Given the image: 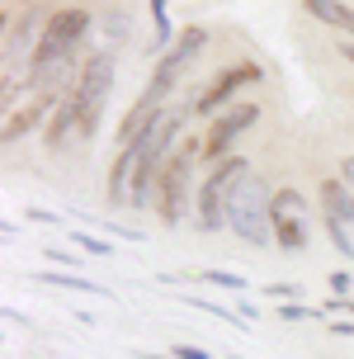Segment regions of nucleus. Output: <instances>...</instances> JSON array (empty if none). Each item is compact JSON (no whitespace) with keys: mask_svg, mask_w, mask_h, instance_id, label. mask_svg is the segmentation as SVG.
Instances as JSON below:
<instances>
[{"mask_svg":"<svg viewBox=\"0 0 354 359\" xmlns=\"http://www.w3.org/2000/svg\"><path fill=\"white\" fill-rule=\"evenodd\" d=\"M227 227L246 246H274V194L265 189L260 175H241L231 184V198H227Z\"/></svg>","mask_w":354,"mask_h":359,"instance_id":"f257e3e1","label":"nucleus"},{"mask_svg":"<svg viewBox=\"0 0 354 359\" xmlns=\"http://www.w3.org/2000/svg\"><path fill=\"white\" fill-rule=\"evenodd\" d=\"M109 90H114V53H95L76 76V90L67 100L76 109V142H90L100 133V118H104Z\"/></svg>","mask_w":354,"mask_h":359,"instance_id":"f03ea898","label":"nucleus"},{"mask_svg":"<svg viewBox=\"0 0 354 359\" xmlns=\"http://www.w3.org/2000/svg\"><path fill=\"white\" fill-rule=\"evenodd\" d=\"M203 156V142H179L175 156L165 161L161 170V184H156V208L165 217V227H179V217H184V203H189V189H194V165Z\"/></svg>","mask_w":354,"mask_h":359,"instance_id":"7ed1b4c3","label":"nucleus"},{"mask_svg":"<svg viewBox=\"0 0 354 359\" xmlns=\"http://www.w3.org/2000/svg\"><path fill=\"white\" fill-rule=\"evenodd\" d=\"M241 175H250L246 156H227V161H217L208 175L198 180V232L227 227V198H231V184Z\"/></svg>","mask_w":354,"mask_h":359,"instance_id":"20e7f679","label":"nucleus"},{"mask_svg":"<svg viewBox=\"0 0 354 359\" xmlns=\"http://www.w3.org/2000/svg\"><path fill=\"white\" fill-rule=\"evenodd\" d=\"M321 227L345 260H354V194L345 180H321Z\"/></svg>","mask_w":354,"mask_h":359,"instance_id":"39448f33","label":"nucleus"},{"mask_svg":"<svg viewBox=\"0 0 354 359\" xmlns=\"http://www.w3.org/2000/svg\"><path fill=\"white\" fill-rule=\"evenodd\" d=\"M255 81H265V72H260L255 62H236V67H222V72H217L208 86H203V95H198L189 109H194L198 118H208V123H212V118H217L222 109L236 104V95H241L246 86H255Z\"/></svg>","mask_w":354,"mask_h":359,"instance_id":"423d86ee","label":"nucleus"},{"mask_svg":"<svg viewBox=\"0 0 354 359\" xmlns=\"http://www.w3.org/2000/svg\"><path fill=\"white\" fill-rule=\"evenodd\" d=\"M307 241H312V208L293 184H283V189H274V246L307 251Z\"/></svg>","mask_w":354,"mask_h":359,"instance_id":"0eeeda50","label":"nucleus"},{"mask_svg":"<svg viewBox=\"0 0 354 359\" xmlns=\"http://www.w3.org/2000/svg\"><path fill=\"white\" fill-rule=\"evenodd\" d=\"M255 118H260V104H231V109H222V114L208 123V137H203V161H212V165L227 161L231 147H236V137H241Z\"/></svg>","mask_w":354,"mask_h":359,"instance_id":"6e6552de","label":"nucleus"},{"mask_svg":"<svg viewBox=\"0 0 354 359\" xmlns=\"http://www.w3.org/2000/svg\"><path fill=\"white\" fill-rule=\"evenodd\" d=\"M203 48H208V34H203V29H184V34L175 38V48H165V57L156 62V72H151V76H161V81L175 86L179 76H184V67H189Z\"/></svg>","mask_w":354,"mask_h":359,"instance_id":"1a4fd4ad","label":"nucleus"},{"mask_svg":"<svg viewBox=\"0 0 354 359\" xmlns=\"http://www.w3.org/2000/svg\"><path fill=\"white\" fill-rule=\"evenodd\" d=\"M302 10L312 19H321L326 29H336V34H345L354 43V5H345V0H302Z\"/></svg>","mask_w":354,"mask_h":359,"instance_id":"9d476101","label":"nucleus"},{"mask_svg":"<svg viewBox=\"0 0 354 359\" xmlns=\"http://www.w3.org/2000/svg\"><path fill=\"white\" fill-rule=\"evenodd\" d=\"M57 104H62L57 95H38V104H34V109H24L19 118H10V123H5V142H15V137H24L29 128H38L43 118H48V109H57Z\"/></svg>","mask_w":354,"mask_h":359,"instance_id":"9b49d317","label":"nucleus"},{"mask_svg":"<svg viewBox=\"0 0 354 359\" xmlns=\"http://www.w3.org/2000/svg\"><path fill=\"white\" fill-rule=\"evenodd\" d=\"M43 284L71 288V293H90V298H109V288H100L95 279H81V274H67V269H43Z\"/></svg>","mask_w":354,"mask_h":359,"instance_id":"f8f14e48","label":"nucleus"},{"mask_svg":"<svg viewBox=\"0 0 354 359\" xmlns=\"http://www.w3.org/2000/svg\"><path fill=\"white\" fill-rule=\"evenodd\" d=\"M71 133H76V109H71V100H62L57 114L48 118V133H43V137H48V147H67Z\"/></svg>","mask_w":354,"mask_h":359,"instance_id":"ddd939ff","label":"nucleus"},{"mask_svg":"<svg viewBox=\"0 0 354 359\" xmlns=\"http://www.w3.org/2000/svg\"><path fill=\"white\" fill-rule=\"evenodd\" d=\"M151 24H156V48H175V29H170V0H151Z\"/></svg>","mask_w":354,"mask_h":359,"instance_id":"4468645a","label":"nucleus"},{"mask_svg":"<svg viewBox=\"0 0 354 359\" xmlns=\"http://www.w3.org/2000/svg\"><path fill=\"white\" fill-rule=\"evenodd\" d=\"M71 241H76V251L100 255V260H109V255H114V246H109L104 236H95V232H71Z\"/></svg>","mask_w":354,"mask_h":359,"instance_id":"2eb2a0df","label":"nucleus"},{"mask_svg":"<svg viewBox=\"0 0 354 359\" xmlns=\"http://www.w3.org/2000/svg\"><path fill=\"white\" fill-rule=\"evenodd\" d=\"M208 284L231 288V293H241V288H246V279H241V274H227V269H208Z\"/></svg>","mask_w":354,"mask_h":359,"instance_id":"dca6fc26","label":"nucleus"},{"mask_svg":"<svg viewBox=\"0 0 354 359\" xmlns=\"http://www.w3.org/2000/svg\"><path fill=\"white\" fill-rule=\"evenodd\" d=\"M43 260H57L62 269H76V265H86V260H81L76 251H67V246H48V255H43Z\"/></svg>","mask_w":354,"mask_h":359,"instance_id":"f3484780","label":"nucleus"},{"mask_svg":"<svg viewBox=\"0 0 354 359\" xmlns=\"http://www.w3.org/2000/svg\"><path fill=\"white\" fill-rule=\"evenodd\" d=\"M279 317L298 322V317H321V312H312V307H298V303H279Z\"/></svg>","mask_w":354,"mask_h":359,"instance_id":"a211bd4d","label":"nucleus"},{"mask_svg":"<svg viewBox=\"0 0 354 359\" xmlns=\"http://www.w3.org/2000/svg\"><path fill=\"white\" fill-rule=\"evenodd\" d=\"M265 293H269V298H279V303H283V298H302V288H298V284H269Z\"/></svg>","mask_w":354,"mask_h":359,"instance_id":"6ab92c4d","label":"nucleus"},{"mask_svg":"<svg viewBox=\"0 0 354 359\" xmlns=\"http://www.w3.org/2000/svg\"><path fill=\"white\" fill-rule=\"evenodd\" d=\"M24 217H29V222H53V227L62 222V217H57V213H48V208H29Z\"/></svg>","mask_w":354,"mask_h":359,"instance_id":"aec40b11","label":"nucleus"},{"mask_svg":"<svg viewBox=\"0 0 354 359\" xmlns=\"http://www.w3.org/2000/svg\"><path fill=\"white\" fill-rule=\"evenodd\" d=\"M175 359H208V350H198V345H175Z\"/></svg>","mask_w":354,"mask_h":359,"instance_id":"412c9836","label":"nucleus"},{"mask_svg":"<svg viewBox=\"0 0 354 359\" xmlns=\"http://www.w3.org/2000/svg\"><path fill=\"white\" fill-rule=\"evenodd\" d=\"M340 180L350 184V194H354V156H345V161H340Z\"/></svg>","mask_w":354,"mask_h":359,"instance_id":"4be33fe9","label":"nucleus"},{"mask_svg":"<svg viewBox=\"0 0 354 359\" xmlns=\"http://www.w3.org/2000/svg\"><path fill=\"white\" fill-rule=\"evenodd\" d=\"M109 232H114V236H128V241H142V232H132V227H118V222H109Z\"/></svg>","mask_w":354,"mask_h":359,"instance_id":"5701e85b","label":"nucleus"},{"mask_svg":"<svg viewBox=\"0 0 354 359\" xmlns=\"http://www.w3.org/2000/svg\"><path fill=\"white\" fill-rule=\"evenodd\" d=\"M331 326V336H354V322H326Z\"/></svg>","mask_w":354,"mask_h":359,"instance_id":"b1692460","label":"nucleus"},{"mask_svg":"<svg viewBox=\"0 0 354 359\" xmlns=\"http://www.w3.org/2000/svg\"><path fill=\"white\" fill-rule=\"evenodd\" d=\"M331 288L336 293H350V274H331Z\"/></svg>","mask_w":354,"mask_h":359,"instance_id":"393cba45","label":"nucleus"},{"mask_svg":"<svg viewBox=\"0 0 354 359\" xmlns=\"http://www.w3.org/2000/svg\"><path fill=\"white\" fill-rule=\"evenodd\" d=\"M340 57H345V62H354V43H350V38L340 43Z\"/></svg>","mask_w":354,"mask_h":359,"instance_id":"a878e982","label":"nucleus"},{"mask_svg":"<svg viewBox=\"0 0 354 359\" xmlns=\"http://www.w3.org/2000/svg\"><path fill=\"white\" fill-rule=\"evenodd\" d=\"M331 307H345V312H354V298H336Z\"/></svg>","mask_w":354,"mask_h":359,"instance_id":"bb28decb","label":"nucleus"}]
</instances>
